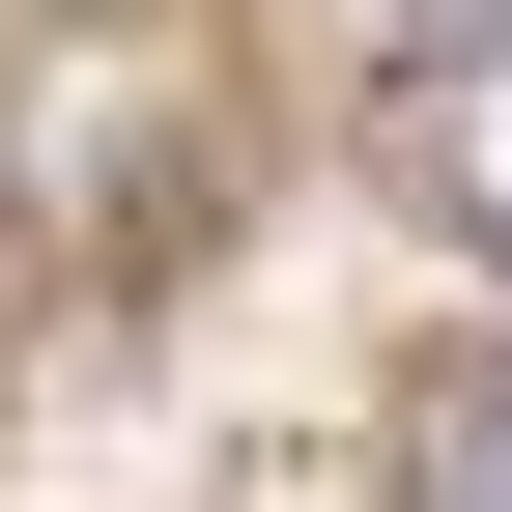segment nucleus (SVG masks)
<instances>
[{
    "label": "nucleus",
    "instance_id": "nucleus-1",
    "mask_svg": "<svg viewBox=\"0 0 512 512\" xmlns=\"http://www.w3.org/2000/svg\"><path fill=\"white\" fill-rule=\"evenodd\" d=\"M399 171H427V228H484V256H512V0H456V29H427Z\"/></svg>",
    "mask_w": 512,
    "mask_h": 512
},
{
    "label": "nucleus",
    "instance_id": "nucleus-2",
    "mask_svg": "<svg viewBox=\"0 0 512 512\" xmlns=\"http://www.w3.org/2000/svg\"><path fill=\"white\" fill-rule=\"evenodd\" d=\"M399 512H512V370H427L399 399Z\"/></svg>",
    "mask_w": 512,
    "mask_h": 512
}]
</instances>
